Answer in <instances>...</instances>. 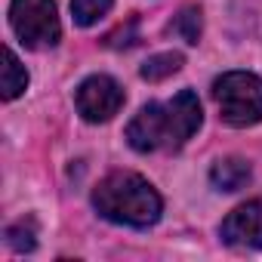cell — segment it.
I'll return each instance as SVG.
<instances>
[{"label": "cell", "instance_id": "6da1fadb", "mask_svg": "<svg viewBox=\"0 0 262 262\" xmlns=\"http://www.w3.org/2000/svg\"><path fill=\"white\" fill-rule=\"evenodd\" d=\"M204 111L191 90L176 93L167 102H148L126 126V142L136 151H176L182 148L198 129Z\"/></svg>", "mask_w": 262, "mask_h": 262}, {"label": "cell", "instance_id": "7a4b0ae2", "mask_svg": "<svg viewBox=\"0 0 262 262\" xmlns=\"http://www.w3.org/2000/svg\"><path fill=\"white\" fill-rule=\"evenodd\" d=\"M93 207L108 222L133 225V228H148L161 219V194L148 185V179L123 170L108 173L96 185Z\"/></svg>", "mask_w": 262, "mask_h": 262}, {"label": "cell", "instance_id": "3957f363", "mask_svg": "<svg viewBox=\"0 0 262 262\" xmlns=\"http://www.w3.org/2000/svg\"><path fill=\"white\" fill-rule=\"evenodd\" d=\"M213 99L222 120L231 126H253L262 120V77L250 71H228L216 77Z\"/></svg>", "mask_w": 262, "mask_h": 262}, {"label": "cell", "instance_id": "277c9868", "mask_svg": "<svg viewBox=\"0 0 262 262\" xmlns=\"http://www.w3.org/2000/svg\"><path fill=\"white\" fill-rule=\"evenodd\" d=\"M10 25L28 50L56 47L62 37L53 0H13L10 4Z\"/></svg>", "mask_w": 262, "mask_h": 262}, {"label": "cell", "instance_id": "5b68a950", "mask_svg": "<svg viewBox=\"0 0 262 262\" xmlns=\"http://www.w3.org/2000/svg\"><path fill=\"white\" fill-rule=\"evenodd\" d=\"M74 102H77V111H80L90 123H105V120H111V117L120 111V105H123V90H120V83H117L114 77H108V74H93V77H86V80L77 86Z\"/></svg>", "mask_w": 262, "mask_h": 262}, {"label": "cell", "instance_id": "8992f818", "mask_svg": "<svg viewBox=\"0 0 262 262\" xmlns=\"http://www.w3.org/2000/svg\"><path fill=\"white\" fill-rule=\"evenodd\" d=\"M222 241L231 247H247V250H259L262 247V194L241 204L234 213H228V219L219 228Z\"/></svg>", "mask_w": 262, "mask_h": 262}, {"label": "cell", "instance_id": "52a82bcc", "mask_svg": "<svg viewBox=\"0 0 262 262\" xmlns=\"http://www.w3.org/2000/svg\"><path fill=\"white\" fill-rule=\"evenodd\" d=\"M253 170L244 158H225V161H216L213 170H210V182L219 188V191H241L247 182H250Z\"/></svg>", "mask_w": 262, "mask_h": 262}, {"label": "cell", "instance_id": "ba28073f", "mask_svg": "<svg viewBox=\"0 0 262 262\" xmlns=\"http://www.w3.org/2000/svg\"><path fill=\"white\" fill-rule=\"evenodd\" d=\"M25 86H28V71H25V65L19 62V56L7 47V50H4V99L10 102V99L22 96Z\"/></svg>", "mask_w": 262, "mask_h": 262}, {"label": "cell", "instance_id": "9c48e42d", "mask_svg": "<svg viewBox=\"0 0 262 262\" xmlns=\"http://www.w3.org/2000/svg\"><path fill=\"white\" fill-rule=\"evenodd\" d=\"M179 68H182V53H158L142 65L139 74L145 80H164V77H173Z\"/></svg>", "mask_w": 262, "mask_h": 262}, {"label": "cell", "instance_id": "30bf717a", "mask_svg": "<svg viewBox=\"0 0 262 262\" xmlns=\"http://www.w3.org/2000/svg\"><path fill=\"white\" fill-rule=\"evenodd\" d=\"M114 0H71V16H74V25L80 28H90L96 25L102 16H108Z\"/></svg>", "mask_w": 262, "mask_h": 262}, {"label": "cell", "instance_id": "8fae6325", "mask_svg": "<svg viewBox=\"0 0 262 262\" xmlns=\"http://www.w3.org/2000/svg\"><path fill=\"white\" fill-rule=\"evenodd\" d=\"M170 31H173L176 37H182L185 43H198V40H201V10H198V7H185V10L176 16V22L170 25Z\"/></svg>", "mask_w": 262, "mask_h": 262}, {"label": "cell", "instance_id": "7c38bea8", "mask_svg": "<svg viewBox=\"0 0 262 262\" xmlns=\"http://www.w3.org/2000/svg\"><path fill=\"white\" fill-rule=\"evenodd\" d=\"M7 241H10V247L13 250H19V253H25V250H34V225L28 222H19V225H10L7 228Z\"/></svg>", "mask_w": 262, "mask_h": 262}]
</instances>
